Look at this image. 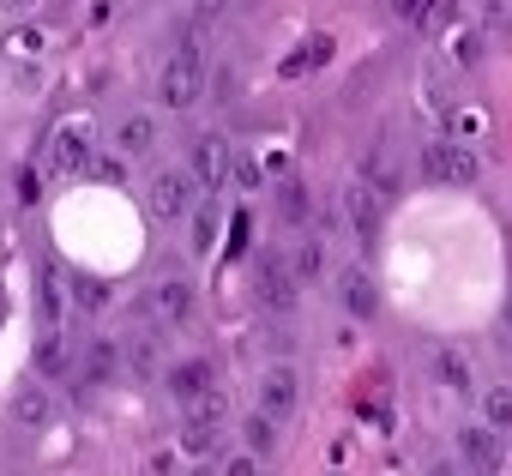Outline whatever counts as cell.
<instances>
[{
	"label": "cell",
	"mask_w": 512,
	"mask_h": 476,
	"mask_svg": "<svg viewBox=\"0 0 512 476\" xmlns=\"http://www.w3.org/2000/svg\"><path fill=\"white\" fill-rule=\"evenodd\" d=\"M241 434H247V452H253V458H266V452L278 446V422H272V416H260V410L247 416V428H241Z\"/></svg>",
	"instance_id": "d4e9b609"
},
{
	"label": "cell",
	"mask_w": 512,
	"mask_h": 476,
	"mask_svg": "<svg viewBox=\"0 0 512 476\" xmlns=\"http://www.w3.org/2000/svg\"><path fill=\"white\" fill-rule=\"evenodd\" d=\"M85 175H97V181H115V187H121V181H127V157H121V151L91 157V163H85Z\"/></svg>",
	"instance_id": "83f0119b"
},
{
	"label": "cell",
	"mask_w": 512,
	"mask_h": 476,
	"mask_svg": "<svg viewBox=\"0 0 512 476\" xmlns=\"http://www.w3.org/2000/svg\"><path fill=\"white\" fill-rule=\"evenodd\" d=\"M253 296H260L266 314H296V278H290V266L278 254L260 260V272H253Z\"/></svg>",
	"instance_id": "52a82bcc"
},
{
	"label": "cell",
	"mask_w": 512,
	"mask_h": 476,
	"mask_svg": "<svg viewBox=\"0 0 512 476\" xmlns=\"http://www.w3.org/2000/svg\"><path fill=\"white\" fill-rule=\"evenodd\" d=\"M247 248V211H235V223H229V254H241Z\"/></svg>",
	"instance_id": "d6a6232c"
},
{
	"label": "cell",
	"mask_w": 512,
	"mask_h": 476,
	"mask_svg": "<svg viewBox=\"0 0 512 476\" xmlns=\"http://www.w3.org/2000/svg\"><path fill=\"white\" fill-rule=\"evenodd\" d=\"M37 368L55 380V374H67V344H61V332H43V344H37Z\"/></svg>",
	"instance_id": "4316f807"
},
{
	"label": "cell",
	"mask_w": 512,
	"mask_h": 476,
	"mask_svg": "<svg viewBox=\"0 0 512 476\" xmlns=\"http://www.w3.org/2000/svg\"><path fill=\"white\" fill-rule=\"evenodd\" d=\"M217 223H223L217 199H205V205H193V211H187V248H193V260H205V254L217 248Z\"/></svg>",
	"instance_id": "e0dca14e"
},
{
	"label": "cell",
	"mask_w": 512,
	"mask_h": 476,
	"mask_svg": "<svg viewBox=\"0 0 512 476\" xmlns=\"http://www.w3.org/2000/svg\"><path fill=\"white\" fill-rule=\"evenodd\" d=\"M187 7H193V19H217V13L229 7V0H187Z\"/></svg>",
	"instance_id": "836d02e7"
},
{
	"label": "cell",
	"mask_w": 512,
	"mask_h": 476,
	"mask_svg": "<svg viewBox=\"0 0 512 476\" xmlns=\"http://www.w3.org/2000/svg\"><path fill=\"white\" fill-rule=\"evenodd\" d=\"M434 476H452V470H434Z\"/></svg>",
	"instance_id": "ab89813d"
},
{
	"label": "cell",
	"mask_w": 512,
	"mask_h": 476,
	"mask_svg": "<svg viewBox=\"0 0 512 476\" xmlns=\"http://www.w3.org/2000/svg\"><path fill=\"white\" fill-rule=\"evenodd\" d=\"M422 175L440 181V187H470V181L482 175V163H476V151L458 145V139H428V145H422Z\"/></svg>",
	"instance_id": "7a4b0ae2"
},
{
	"label": "cell",
	"mask_w": 512,
	"mask_h": 476,
	"mask_svg": "<svg viewBox=\"0 0 512 476\" xmlns=\"http://www.w3.org/2000/svg\"><path fill=\"white\" fill-rule=\"evenodd\" d=\"M13 416H19V428H49V416H55L49 386H43V380H25V386L13 392Z\"/></svg>",
	"instance_id": "2e32d148"
},
{
	"label": "cell",
	"mask_w": 512,
	"mask_h": 476,
	"mask_svg": "<svg viewBox=\"0 0 512 476\" xmlns=\"http://www.w3.org/2000/svg\"><path fill=\"white\" fill-rule=\"evenodd\" d=\"M193 476H211V470H205V464H199V470H193Z\"/></svg>",
	"instance_id": "f35d334b"
},
{
	"label": "cell",
	"mask_w": 512,
	"mask_h": 476,
	"mask_svg": "<svg viewBox=\"0 0 512 476\" xmlns=\"http://www.w3.org/2000/svg\"><path fill=\"white\" fill-rule=\"evenodd\" d=\"M506 344H512V314H506Z\"/></svg>",
	"instance_id": "74e56055"
},
{
	"label": "cell",
	"mask_w": 512,
	"mask_h": 476,
	"mask_svg": "<svg viewBox=\"0 0 512 476\" xmlns=\"http://www.w3.org/2000/svg\"><path fill=\"white\" fill-rule=\"evenodd\" d=\"M151 211H157L163 223H175V217L193 211V181H187V169H163V175L151 181Z\"/></svg>",
	"instance_id": "8fae6325"
},
{
	"label": "cell",
	"mask_w": 512,
	"mask_h": 476,
	"mask_svg": "<svg viewBox=\"0 0 512 476\" xmlns=\"http://www.w3.org/2000/svg\"><path fill=\"white\" fill-rule=\"evenodd\" d=\"M338 302H344V314H356V320H374V314H380V290H374V278H368L362 266H350V272L338 278Z\"/></svg>",
	"instance_id": "7c38bea8"
},
{
	"label": "cell",
	"mask_w": 512,
	"mask_h": 476,
	"mask_svg": "<svg viewBox=\"0 0 512 476\" xmlns=\"http://www.w3.org/2000/svg\"><path fill=\"white\" fill-rule=\"evenodd\" d=\"M0 326H7V296H0Z\"/></svg>",
	"instance_id": "8d00e7d4"
},
{
	"label": "cell",
	"mask_w": 512,
	"mask_h": 476,
	"mask_svg": "<svg viewBox=\"0 0 512 476\" xmlns=\"http://www.w3.org/2000/svg\"><path fill=\"white\" fill-rule=\"evenodd\" d=\"M31 7H37V0H0V13H7V19L13 13H31Z\"/></svg>",
	"instance_id": "d590c367"
},
{
	"label": "cell",
	"mask_w": 512,
	"mask_h": 476,
	"mask_svg": "<svg viewBox=\"0 0 512 476\" xmlns=\"http://www.w3.org/2000/svg\"><path fill=\"white\" fill-rule=\"evenodd\" d=\"M145 320L157 326H187L193 320V284L187 278H157L145 290Z\"/></svg>",
	"instance_id": "5b68a950"
},
{
	"label": "cell",
	"mask_w": 512,
	"mask_h": 476,
	"mask_svg": "<svg viewBox=\"0 0 512 476\" xmlns=\"http://www.w3.org/2000/svg\"><path fill=\"white\" fill-rule=\"evenodd\" d=\"M217 476H260V458H253V452H229Z\"/></svg>",
	"instance_id": "4dcf8cb0"
},
{
	"label": "cell",
	"mask_w": 512,
	"mask_h": 476,
	"mask_svg": "<svg viewBox=\"0 0 512 476\" xmlns=\"http://www.w3.org/2000/svg\"><path fill=\"white\" fill-rule=\"evenodd\" d=\"M217 434H223V398H217V392L181 410V446H187L193 458H205V452L217 446Z\"/></svg>",
	"instance_id": "8992f818"
},
{
	"label": "cell",
	"mask_w": 512,
	"mask_h": 476,
	"mask_svg": "<svg viewBox=\"0 0 512 476\" xmlns=\"http://www.w3.org/2000/svg\"><path fill=\"white\" fill-rule=\"evenodd\" d=\"M151 145H157V115H145V109L121 115V127H115V151H121V157H145Z\"/></svg>",
	"instance_id": "5bb4252c"
},
{
	"label": "cell",
	"mask_w": 512,
	"mask_h": 476,
	"mask_svg": "<svg viewBox=\"0 0 512 476\" xmlns=\"http://www.w3.org/2000/svg\"><path fill=\"white\" fill-rule=\"evenodd\" d=\"M37 308H43V332H61V314H67V278H61V266L37 272Z\"/></svg>",
	"instance_id": "9a60e30c"
},
{
	"label": "cell",
	"mask_w": 512,
	"mask_h": 476,
	"mask_svg": "<svg viewBox=\"0 0 512 476\" xmlns=\"http://www.w3.org/2000/svg\"><path fill=\"white\" fill-rule=\"evenodd\" d=\"M67 296H73L79 314H103V308L115 302V290H109L103 278H91V272H73V278H67Z\"/></svg>",
	"instance_id": "ac0fdd59"
},
{
	"label": "cell",
	"mask_w": 512,
	"mask_h": 476,
	"mask_svg": "<svg viewBox=\"0 0 512 476\" xmlns=\"http://www.w3.org/2000/svg\"><path fill=\"white\" fill-rule=\"evenodd\" d=\"M452 19H458V0H428V7H422V19H416V25H422V31H446Z\"/></svg>",
	"instance_id": "f1b7e54d"
},
{
	"label": "cell",
	"mask_w": 512,
	"mask_h": 476,
	"mask_svg": "<svg viewBox=\"0 0 512 476\" xmlns=\"http://www.w3.org/2000/svg\"><path fill=\"white\" fill-rule=\"evenodd\" d=\"M386 7H392V19L416 25V19H422V7H428V0H386Z\"/></svg>",
	"instance_id": "1f68e13d"
},
{
	"label": "cell",
	"mask_w": 512,
	"mask_h": 476,
	"mask_svg": "<svg viewBox=\"0 0 512 476\" xmlns=\"http://www.w3.org/2000/svg\"><path fill=\"white\" fill-rule=\"evenodd\" d=\"M434 380L452 386V392H470V362L458 350H434Z\"/></svg>",
	"instance_id": "cb8c5ba5"
},
{
	"label": "cell",
	"mask_w": 512,
	"mask_h": 476,
	"mask_svg": "<svg viewBox=\"0 0 512 476\" xmlns=\"http://www.w3.org/2000/svg\"><path fill=\"white\" fill-rule=\"evenodd\" d=\"M284 266H290V278H296V284H320V278H326V248L308 235V242H296V254H290Z\"/></svg>",
	"instance_id": "d6986e66"
},
{
	"label": "cell",
	"mask_w": 512,
	"mask_h": 476,
	"mask_svg": "<svg viewBox=\"0 0 512 476\" xmlns=\"http://www.w3.org/2000/svg\"><path fill=\"white\" fill-rule=\"evenodd\" d=\"M229 175H235L241 187H260V163H241V169H229Z\"/></svg>",
	"instance_id": "e575fe53"
},
{
	"label": "cell",
	"mask_w": 512,
	"mask_h": 476,
	"mask_svg": "<svg viewBox=\"0 0 512 476\" xmlns=\"http://www.w3.org/2000/svg\"><path fill=\"white\" fill-rule=\"evenodd\" d=\"M344 211H350V223H356L362 242H374V229H380V193L368 181H350L344 187Z\"/></svg>",
	"instance_id": "4fadbf2b"
},
{
	"label": "cell",
	"mask_w": 512,
	"mask_h": 476,
	"mask_svg": "<svg viewBox=\"0 0 512 476\" xmlns=\"http://www.w3.org/2000/svg\"><path fill=\"white\" fill-rule=\"evenodd\" d=\"M169 398L187 410V404H199V398H211V380H217V368H211V356H181L169 374Z\"/></svg>",
	"instance_id": "9c48e42d"
},
{
	"label": "cell",
	"mask_w": 512,
	"mask_h": 476,
	"mask_svg": "<svg viewBox=\"0 0 512 476\" xmlns=\"http://www.w3.org/2000/svg\"><path fill=\"white\" fill-rule=\"evenodd\" d=\"M296 404H302V374H296L290 362H272V368L260 374V416L290 422V416H296Z\"/></svg>",
	"instance_id": "277c9868"
},
{
	"label": "cell",
	"mask_w": 512,
	"mask_h": 476,
	"mask_svg": "<svg viewBox=\"0 0 512 476\" xmlns=\"http://www.w3.org/2000/svg\"><path fill=\"white\" fill-rule=\"evenodd\" d=\"M278 211H284V223H308V187L302 181H284L278 187Z\"/></svg>",
	"instance_id": "484cf974"
},
{
	"label": "cell",
	"mask_w": 512,
	"mask_h": 476,
	"mask_svg": "<svg viewBox=\"0 0 512 476\" xmlns=\"http://www.w3.org/2000/svg\"><path fill=\"white\" fill-rule=\"evenodd\" d=\"M458 458H464L476 476H500V464H506L500 434H494V428H482V422H464V428H458Z\"/></svg>",
	"instance_id": "30bf717a"
},
{
	"label": "cell",
	"mask_w": 512,
	"mask_h": 476,
	"mask_svg": "<svg viewBox=\"0 0 512 476\" xmlns=\"http://www.w3.org/2000/svg\"><path fill=\"white\" fill-rule=\"evenodd\" d=\"M115 374H121V344L91 338V350H85V380H115Z\"/></svg>",
	"instance_id": "44dd1931"
},
{
	"label": "cell",
	"mask_w": 512,
	"mask_h": 476,
	"mask_svg": "<svg viewBox=\"0 0 512 476\" xmlns=\"http://www.w3.org/2000/svg\"><path fill=\"white\" fill-rule=\"evenodd\" d=\"M121 362H127V374H133V380H151V374H157V338H151V332H139V338L121 350Z\"/></svg>",
	"instance_id": "603a6c76"
},
{
	"label": "cell",
	"mask_w": 512,
	"mask_h": 476,
	"mask_svg": "<svg viewBox=\"0 0 512 476\" xmlns=\"http://www.w3.org/2000/svg\"><path fill=\"white\" fill-rule=\"evenodd\" d=\"M205 55H199V43L193 37H181L175 49H169V61H163V73H157V97H163V109H193L199 97H205Z\"/></svg>",
	"instance_id": "6da1fadb"
},
{
	"label": "cell",
	"mask_w": 512,
	"mask_h": 476,
	"mask_svg": "<svg viewBox=\"0 0 512 476\" xmlns=\"http://www.w3.org/2000/svg\"><path fill=\"white\" fill-rule=\"evenodd\" d=\"M13 193H19V205H37V199H43V175L25 163V169L13 175Z\"/></svg>",
	"instance_id": "f546056e"
},
{
	"label": "cell",
	"mask_w": 512,
	"mask_h": 476,
	"mask_svg": "<svg viewBox=\"0 0 512 476\" xmlns=\"http://www.w3.org/2000/svg\"><path fill=\"white\" fill-rule=\"evenodd\" d=\"M332 61V37H308V49H296L290 61H284V79H302V73H314V67H326Z\"/></svg>",
	"instance_id": "7402d4cb"
},
{
	"label": "cell",
	"mask_w": 512,
	"mask_h": 476,
	"mask_svg": "<svg viewBox=\"0 0 512 476\" xmlns=\"http://www.w3.org/2000/svg\"><path fill=\"white\" fill-rule=\"evenodd\" d=\"M85 163H91V127L85 121L55 127V139H49V175H79Z\"/></svg>",
	"instance_id": "ba28073f"
},
{
	"label": "cell",
	"mask_w": 512,
	"mask_h": 476,
	"mask_svg": "<svg viewBox=\"0 0 512 476\" xmlns=\"http://www.w3.org/2000/svg\"><path fill=\"white\" fill-rule=\"evenodd\" d=\"M229 169H235L229 139H223V133H199V139H193V151H187V181H193V187H205V193H217V187L229 181Z\"/></svg>",
	"instance_id": "3957f363"
},
{
	"label": "cell",
	"mask_w": 512,
	"mask_h": 476,
	"mask_svg": "<svg viewBox=\"0 0 512 476\" xmlns=\"http://www.w3.org/2000/svg\"><path fill=\"white\" fill-rule=\"evenodd\" d=\"M482 428H494L500 440L512 434V386H488L482 392Z\"/></svg>",
	"instance_id": "ffe728a7"
}]
</instances>
